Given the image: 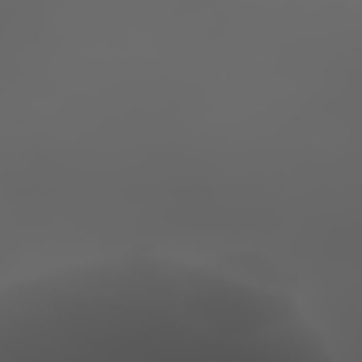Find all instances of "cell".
Listing matches in <instances>:
<instances>
[{
  "label": "cell",
  "mask_w": 362,
  "mask_h": 362,
  "mask_svg": "<svg viewBox=\"0 0 362 362\" xmlns=\"http://www.w3.org/2000/svg\"><path fill=\"white\" fill-rule=\"evenodd\" d=\"M0 362H337L303 311L230 273L124 256L18 281Z\"/></svg>",
  "instance_id": "1"
}]
</instances>
